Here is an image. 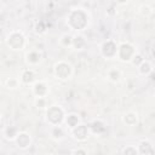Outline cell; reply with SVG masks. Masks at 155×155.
I'll use <instances>...</instances> for the list:
<instances>
[{
  "instance_id": "6da1fadb",
  "label": "cell",
  "mask_w": 155,
  "mask_h": 155,
  "mask_svg": "<svg viewBox=\"0 0 155 155\" xmlns=\"http://www.w3.org/2000/svg\"><path fill=\"white\" fill-rule=\"evenodd\" d=\"M67 22L73 30H82L88 24V15L82 8H75L70 11Z\"/></svg>"
},
{
  "instance_id": "7a4b0ae2",
  "label": "cell",
  "mask_w": 155,
  "mask_h": 155,
  "mask_svg": "<svg viewBox=\"0 0 155 155\" xmlns=\"http://www.w3.org/2000/svg\"><path fill=\"white\" fill-rule=\"evenodd\" d=\"M64 117H65L64 110L58 105L48 107L46 110V121L50 126L61 125L64 121Z\"/></svg>"
},
{
  "instance_id": "3957f363",
  "label": "cell",
  "mask_w": 155,
  "mask_h": 155,
  "mask_svg": "<svg viewBox=\"0 0 155 155\" xmlns=\"http://www.w3.org/2000/svg\"><path fill=\"white\" fill-rule=\"evenodd\" d=\"M6 44H7V46H8L11 50L18 51V50H22V48L24 47L25 38H24V35H23L21 31H12V33L7 36Z\"/></svg>"
},
{
  "instance_id": "277c9868",
  "label": "cell",
  "mask_w": 155,
  "mask_h": 155,
  "mask_svg": "<svg viewBox=\"0 0 155 155\" xmlns=\"http://www.w3.org/2000/svg\"><path fill=\"white\" fill-rule=\"evenodd\" d=\"M136 48L128 44V42H122L120 46H117V51H116V57L119 59H121L122 62H131L132 57L136 54Z\"/></svg>"
},
{
  "instance_id": "5b68a950",
  "label": "cell",
  "mask_w": 155,
  "mask_h": 155,
  "mask_svg": "<svg viewBox=\"0 0 155 155\" xmlns=\"http://www.w3.org/2000/svg\"><path fill=\"white\" fill-rule=\"evenodd\" d=\"M73 68L68 62L61 61L54 65V75L59 80H67L71 76Z\"/></svg>"
},
{
  "instance_id": "8992f818",
  "label": "cell",
  "mask_w": 155,
  "mask_h": 155,
  "mask_svg": "<svg viewBox=\"0 0 155 155\" xmlns=\"http://www.w3.org/2000/svg\"><path fill=\"white\" fill-rule=\"evenodd\" d=\"M71 134H73V138L75 139V140H78V142H84V140H86L87 139V137H88V127L86 126V125H84V124H79V125H76L75 127H73L71 130Z\"/></svg>"
},
{
  "instance_id": "52a82bcc",
  "label": "cell",
  "mask_w": 155,
  "mask_h": 155,
  "mask_svg": "<svg viewBox=\"0 0 155 155\" xmlns=\"http://www.w3.org/2000/svg\"><path fill=\"white\" fill-rule=\"evenodd\" d=\"M102 54L107 58H114L116 56V51H117V45L115 41L113 40H107L105 42H103L102 45Z\"/></svg>"
},
{
  "instance_id": "ba28073f",
  "label": "cell",
  "mask_w": 155,
  "mask_h": 155,
  "mask_svg": "<svg viewBox=\"0 0 155 155\" xmlns=\"http://www.w3.org/2000/svg\"><path fill=\"white\" fill-rule=\"evenodd\" d=\"M15 142L17 143V147L21 149H27L31 144V138L27 132H18Z\"/></svg>"
},
{
  "instance_id": "9c48e42d",
  "label": "cell",
  "mask_w": 155,
  "mask_h": 155,
  "mask_svg": "<svg viewBox=\"0 0 155 155\" xmlns=\"http://www.w3.org/2000/svg\"><path fill=\"white\" fill-rule=\"evenodd\" d=\"M137 150H138V154H154L155 153L154 145L147 139H143V140L139 142V144L137 147Z\"/></svg>"
},
{
  "instance_id": "30bf717a",
  "label": "cell",
  "mask_w": 155,
  "mask_h": 155,
  "mask_svg": "<svg viewBox=\"0 0 155 155\" xmlns=\"http://www.w3.org/2000/svg\"><path fill=\"white\" fill-rule=\"evenodd\" d=\"M138 68V71H139V74L140 75H150V74H153V70H154V68H153V64L149 62V61H147V59H143L142 61V63L137 67Z\"/></svg>"
},
{
  "instance_id": "8fae6325",
  "label": "cell",
  "mask_w": 155,
  "mask_h": 155,
  "mask_svg": "<svg viewBox=\"0 0 155 155\" xmlns=\"http://www.w3.org/2000/svg\"><path fill=\"white\" fill-rule=\"evenodd\" d=\"M33 91H34V94L39 98V97H45L48 92V88L46 86V84L41 82V81H38L34 84V87H33Z\"/></svg>"
},
{
  "instance_id": "7c38bea8",
  "label": "cell",
  "mask_w": 155,
  "mask_h": 155,
  "mask_svg": "<svg viewBox=\"0 0 155 155\" xmlns=\"http://www.w3.org/2000/svg\"><path fill=\"white\" fill-rule=\"evenodd\" d=\"M21 81L23 84H27V85L33 84L35 81V73L31 69H25L21 75Z\"/></svg>"
},
{
  "instance_id": "4fadbf2b",
  "label": "cell",
  "mask_w": 155,
  "mask_h": 155,
  "mask_svg": "<svg viewBox=\"0 0 155 155\" xmlns=\"http://www.w3.org/2000/svg\"><path fill=\"white\" fill-rule=\"evenodd\" d=\"M64 121H65V124L68 125V127L71 130L73 127H75L76 125H79V124H80V117H79V115H78V114L71 113V114L65 115Z\"/></svg>"
},
{
  "instance_id": "5bb4252c",
  "label": "cell",
  "mask_w": 155,
  "mask_h": 155,
  "mask_svg": "<svg viewBox=\"0 0 155 155\" xmlns=\"http://www.w3.org/2000/svg\"><path fill=\"white\" fill-rule=\"evenodd\" d=\"M51 136L53 139H57V140H61L64 138L65 133H64V130L61 125H56V126H51Z\"/></svg>"
},
{
  "instance_id": "9a60e30c",
  "label": "cell",
  "mask_w": 155,
  "mask_h": 155,
  "mask_svg": "<svg viewBox=\"0 0 155 155\" xmlns=\"http://www.w3.org/2000/svg\"><path fill=\"white\" fill-rule=\"evenodd\" d=\"M87 127H88V131H91L93 133H101V132H103L105 130V126H104V124L101 120L92 121Z\"/></svg>"
},
{
  "instance_id": "2e32d148",
  "label": "cell",
  "mask_w": 155,
  "mask_h": 155,
  "mask_svg": "<svg viewBox=\"0 0 155 155\" xmlns=\"http://www.w3.org/2000/svg\"><path fill=\"white\" fill-rule=\"evenodd\" d=\"M138 121V116L134 111H127L125 115H124V122L128 126H133L136 125Z\"/></svg>"
},
{
  "instance_id": "e0dca14e",
  "label": "cell",
  "mask_w": 155,
  "mask_h": 155,
  "mask_svg": "<svg viewBox=\"0 0 155 155\" xmlns=\"http://www.w3.org/2000/svg\"><path fill=\"white\" fill-rule=\"evenodd\" d=\"M41 61V54L38 51H30L27 54V62L29 64H38Z\"/></svg>"
},
{
  "instance_id": "ac0fdd59",
  "label": "cell",
  "mask_w": 155,
  "mask_h": 155,
  "mask_svg": "<svg viewBox=\"0 0 155 155\" xmlns=\"http://www.w3.org/2000/svg\"><path fill=\"white\" fill-rule=\"evenodd\" d=\"M17 134H18L17 127H15V126H8V127H6V130H5V137H6L7 139L15 140L16 137H17Z\"/></svg>"
},
{
  "instance_id": "d6986e66",
  "label": "cell",
  "mask_w": 155,
  "mask_h": 155,
  "mask_svg": "<svg viewBox=\"0 0 155 155\" xmlns=\"http://www.w3.org/2000/svg\"><path fill=\"white\" fill-rule=\"evenodd\" d=\"M86 41H85V38L82 35H76V36H73V44L71 46H74L76 50H80L85 46Z\"/></svg>"
},
{
  "instance_id": "ffe728a7",
  "label": "cell",
  "mask_w": 155,
  "mask_h": 155,
  "mask_svg": "<svg viewBox=\"0 0 155 155\" xmlns=\"http://www.w3.org/2000/svg\"><path fill=\"white\" fill-rule=\"evenodd\" d=\"M108 78H109L110 81L117 82L120 80V78H121V71L119 69H115V68L114 69H110L109 73H108Z\"/></svg>"
},
{
  "instance_id": "44dd1931",
  "label": "cell",
  "mask_w": 155,
  "mask_h": 155,
  "mask_svg": "<svg viewBox=\"0 0 155 155\" xmlns=\"http://www.w3.org/2000/svg\"><path fill=\"white\" fill-rule=\"evenodd\" d=\"M121 153L125 154V155H137V154H138V150H137L136 147H133V145H128V147L124 148Z\"/></svg>"
},
{
  "instance_id": "7402d4cb",
  "label": "cell",
  "mask_w": 155,
  "mask_h": 155,
  "mask_svg": "<svg viewBox=\"0 0 155 155\" xmlns=\"http://www.w3.org/2000/svg\"><path fill=\"white\" fill-rule=\"evenodd\" d=\"M61 42L64 45V46H71L73 44V36L69 35V34H64L61 39Z\"/></svg>"
},
{
  "instance_id": "603a6c76",
  "label": "cell",
  "mask_w": 155,
  "mask_h": 155,
  "mask_svg": "<svg viewBox=\"0 0 155 155\" xmlns=\"http://www.w3.org/2000/svg\"><path fill=\"white\" fill-rule=\"evenodd\" d=\"M144 58L139 54V53H136L133 57H132V59H131V62H132V64H134L136 67H138L140 63H142V61H143Z\"/></svg>"
},
{
  "instance_id": "cb8c5ba5",
  "label": "cell",
  "mask_w": 155,
  "mask_h": 155,
  "mask_svg": "<svg viewBox=\"0 0 155 155\" xmlns=\"http://www.w3.org/2000/svg\"><path fill=\"white\" fill-rule=\"evenodd\" d=\"M45 30H46V27L44 25L42 22L36 23V25H35V33L36 34H42V33H45Z\"/></svg>"
},
{
  "instance_id": "d4e9b609",
  "label": "cell",
  "mask_w": 155,
  "mask_h": 155,
  "mask_svg": "<svg viewBox=\"0 0 155 155\" xmlns=\"http://www.w3.org/2000/svg\"><path fill=\"white\" fill-rule=\"evenodd\" d=\"M6 82H7V85H8L11 88H15V87L17 86V80H15V79H8Z\"/></svg>"
},
{
  "instance_id": "484cf974",
  "label": "cell",
  "mask_w": 155,
  "mask_h": 155,
  "mask_svg": "<svg viewBox=\"0 0 155 155\" xmlns=\"http://www.w3.org/2000/svg\"><path fill=\"white\" fill-rule=\"evenodd\" d=\"M71 154H87V151L86 150H84V149H75V150H71Z\"/></svg>"
},
{
  "instance_id": "4316f807",
  "label": "cell",
  "mask_w": 155,
  "mask_h": 155,
  "mask_svg": "<svg viewBox=\"0 0 155 155\" xmlns=\"http://www.w3.org/2000/svg\"><path fill=\"white\" fill-rule=\"evenodd\" d=\"M115 1H116L117 4H126L128 0H115Z\"/></svg>"
}]
</instances>
